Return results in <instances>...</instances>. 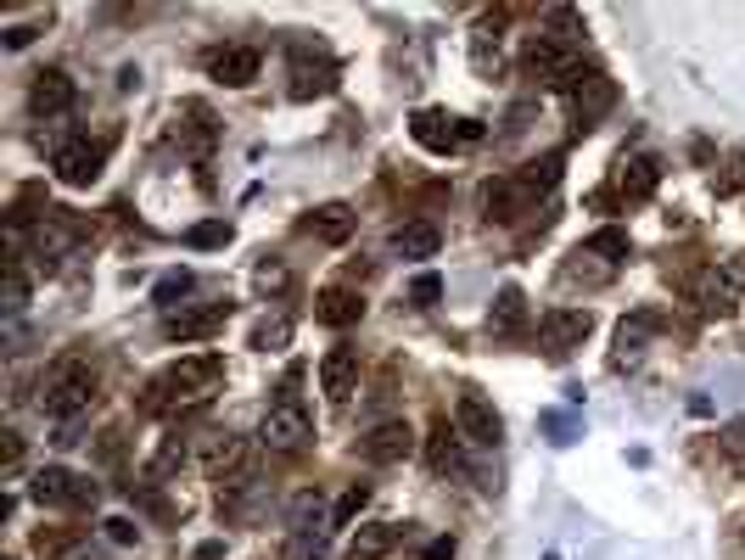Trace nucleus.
<instances>
[{
  "instance_id": "obj_1",
  "label": "nucleus",
  "mask_w": 745,
  "mask_h": 560,
  "mask_svg": "<svg viewBox=\"0 0 745 560\" xmlns=\"http://www.w3.org/2000/svg\"><path fill=\"white\" fill-rule=\"evenodd\" d=\"M219 376H225V359H219V353H185V359H174L169 370L146 387L141 409L146 415H163V409L185 404V398H208V387Z\"/></svg>"
},
{
  "instance_id": "obj_2",
  "label": "nucleus",
  "mask_w": 745,
  "mask_h": 560,
  "mask_svg": "<svg viewBox=\"0 0 745 560\" xmlns=\"http://www.w3.org/2000/svg\"><path fill=\"white\" fill-rule=\"evenodd\" d=\"M90 404H96V370H90L85 359H57L51 370H45L40 409L57 420V426H73Z\"/></svg>"
},
{
  "instance_id": "obj_3",
  "label": "nucleus",
  "mask_w": 745,
  "mask_h": 560,
  "mask_svg": "<svg viewBox=\"0 0 745 560\" xmlns=\"http://www.w3.org/2000/svg\"><path fill=\"white\" fill-rule=\"evenodd\" d=\"M258 443L269 454H303L314 443V420L309 409L297 404V398H281V404H269V415L258 420Z\"/></svg>"
},
{
  "instance_id": "obj_4",
  "label": "nucleus",
  "mask_w": 745,
  "mask_h": 560,
  "mask_svg": "<svg viewBox=\"0 0 745 560\" xmlns=\"http://www.w3.org/2000/svg\"><path fill=\"white\" fill-rule=\"evenodd\" d=\"M740 297H745V252L717 258V264L695 280V303H701V314H734Z\"/></svg>"
},
{
  "instance_id": "obj_5",
  "label": "nucleus",
  "mask_w": 745,
  "mask_h": 560,
  "mask_svg": "<svg viewBox=\"0 0 745 560\" xmlns=\"http://www.w3.org/2000/svg\"><path fill=\"white\" fill-rule=\"evenodd\" d=\"M29 499L34 504H68V510H85V504L101 499V488L90 482V476L68 471V465H40V471L29 476Z\"/></svg>"
},
{
  "instance_id": "obj_6",
  "label": "nucleus",
  "mask_w": 745,
  "mask_h": 560,
  "mask_svg": "<svg viewBox=\"0 0 745 560\" xmlns=\"http://www.w3.org/2000/svg\"><path fill=\"white\" fill-rule=\"evenodd\" d=\"M454 432L471 448H499L505 443V420H499V409H493L477 387H465L460 398H454Z\"/></svg>"
},
{
  "instance_id": "obj_7",
  "label": "nucleus",
  "mask_w": 745,
  "mask_h": 560,
  "mask_svg": "<svg viewBox=\"0 0 745 560\" xmlns=\"http://www.w3.org/2000/svg\"><path fill=\"white\" fill-rule=\"evenodd\" d=\"M611 101H617V84L605 79L600 68L577 73V79L566 84V107H572V124H577V129H594L605 112H611Z\"/></svg>"
},
{
  "instance_id": "obj_8",
  "label": "nucleus",
  "mask_w": 745,
  "mask_h": 560,
  "mask_svg": "<svg viewBox=\"0 0 745 560\" xmlns=\"http://www.w3.org/2000/svg\"><path fill=\"white\" fill-rule=\"evenodd\" d=\"M594 331V314L589 308H549L538 320V342H544L549 359H566L572 348H583V336Z\"/></svg>"
},
{
  "instance_id": "obj_9",
  "label": "nucleus",
  "mask_w": 745,
  "mask_h": 560,
  "mask_svg": "<svg viewBox=\"0 0 745 560\" xmlns=\"http://www.w3.org/2000/svg\"><path fill=\"white\" fill-rule=\"evenodd\" d=\"M521 68L533 73V79L561 84V90H566V84L583 73V62H577L572 45H555V40H544V34H533V45H527V56H521Z\"/></svg>"
},
{
  "instance_id": "obj_10",
  "label": "nucleus",
  "mask_w": 745,
  "mask_h": 560,
  "mask_svg": "<svg viewBox=\"0 0 745 560\" xmlns=\"http://www.w3.org/2000/svg\"><path fill=\"white\" fill-rule=\"evenodd\" d=\"M73 101H79V90H73V79L62 68H45V73H34V84H29V107L40 112V118H68L73 112Z\"/></svg>"
},
{
  "instance_id": "obj_11",
  "label": "nucleus",
  "mask_w": 745,
  "mask_h": 560,
  "mask_svg": "<svg viewBox=\"0 0 745 560\" xmlns=\"http://www.w3.org/2000/svg\"><path fill=\"white\" fill-rule=\"evenodd\" d=\"M415 454V426L409 420H381L376 432L365 437V460L376 465H404Z\"/></svg>"
},
{
  "instance_id": "obj_12",
  "label": "nucleus",
  "mask_w": 745,
  "mask_h": 560,
  "mask_svg": "<svg viewBox=\"0 0 745 560\" xmlns=\"http://www.w3.org/2000/svg\"><path fill=\"white\" fill-rule=\"evenodd\" d=\"M353 387H359V353L342 342V348H331L320 359V392L331 398V404H348Z\"/></svg>"
},
{
  "instance_id": "obj_13",
  "label": "nucleus",
  "mask_w": 745,
  "mask_h": 560,
  "mask_svg": "<svg viewBox=\"0 0 745 560\" xmlns=\"http://www.w3.org/2000/svg\"><path fill=\"white\" fill-rule=\"evenodd\" d=\"M337 90V62H314L309 51L292 56V101H314V96H331Z\"/></svg>"
},
{
  "instance_id": "obj_14",
  "label": "nucleus",
  "mask_w": 745,
  "mask_h": 560,
  "mask_svg": "<svg viewBox=\"0 0 745 560\" xmlns=\"http://www.w3.org/2000/svg\"><path fill=\"white\" fill-rule=\"evenodd\" d=\"M258 68H264V56H258L253 45H230V51H213V56H208V73H213L219 84H230V90L253 84Z\"/></svg>"
},
{
  "instance_id": "obj_15",
  "label": "nucleus",
  "mask_w": 745,
  "mask_h": 560,
  "mask_svg": "<svg viewBox=\"0 0 745 560\" xmlns=\"http://www.w3.org/2000/svg\"><path fill=\"white\" fill-rule=\"evenodd\" d=\"M415 140H421L426 152H454L465 146V118H443V112H415Z\"/></svg>"
},
{
  "instance_id": "obj_16",
  "label": "nucleus",
  "mask_w": 745,
  "mask_h": 560,
  "mask_svg": "<svg viewBox=\"0 0 745 560\" xmlns=\"http://www.w3.org/2000/svg\"><path fill=\"white\" fill-rule=\"evenodd\" d=\"M398 544H404V527H398V521H370V527L353 532L348 560H387Z\"/></svg>"
},
{
  "instance_id": "obj_17",
  "label": "nucleus",
  "mask_w": 745,
  "mask_h": 560,
  "mask_svg": "<svg viewBox=\"0 0 745 560\" xmlns=\"http://www.w3.org/2000/svg\"><path fill=\"white\" fill-rule=\"evenodd\" d=\"M219 320H225V308H169V314H163V336H169V342H197V336H208Z\"/></svg>"
},
{
  "instance_id": "obj_18",
  "label": "nucleus",
  "mask_w": 745,
  "mask_h": 560,
  "mask_svg": "<svg viewBox=\"0 0 745 560\" xmlns=\"http://www.w3.org/2000/svg\"><path fill=\"white\" fill-rule=\"evenodd\" d=\"M359 314H365V297L359 292H348V286H325L320 292V303H314V320L320 325H359Z\"/></svg>"
},
{
  "instance_id": "obj_19",
  "label": "nucleus",
  "mask_w": 745,
  "mask_h": 560,
  "mask_svg": "<svg viewBox=\"0 0 745 560\" xmlns=\"http://www.w3.org/2000/svg\"><path fill=\"white\" fill-rule=\"evenodd\" d=\"M460 443H465V437H460V432H449V420H437V426H432V437H426V460H432V471H437V476H465V454H460Z\"/></svg>"
},
{
  "instance_id": "obj_20",
  "label": "nucleus",
  "mask_w": 745,
  "mask_h": 560,
  "mask_svg": "<svg viewBox=\"0 0 745 560\" xmlns=\"http://www.w3.org/2000/svg\"><path fill=\"white\" fill-rule=\"evenodd\" d=\"M51 163H57L62 185H90L101 174V146H62V157H51Z\"/></svg>"
},
{
  "instance_id": "obj_21",
  "label": "nucleus",
  "mask_w": 745,
  "mask_h": 560,
  "mask_svg": "<svg viewBox=\"0 0 745 560\" xmlns=\"http://www.w3.org/2000/svg\"><path fill=\"white\" fill-rule=\"evenodd\" d=\"M437 247H443V236H437V224H426V219H409L393 230L398 258H437Z\"/></svg>"
},
{
  "instance_id": "obj_22",
  "label": "nucleus",
  "mask_w": 745,
  "mask_h": 560,
  "mask_svg": "<svg viewBox=\"0 0 745 560\" xmlns=\"http://www.w3.org/2000/svg\"><path fill=\"white\" fill-rule=\"evenodd\" d=\"M521 320H527V297H521V286H505V292L493 297V308H488V331L510 336Z\"/></svg>"
},
{
  "instance_id": "obj_23",
  "label": "nucleus",
  "mask_w": 745,
  "mask_h": 560,
  "mask_svg": "<svg viewBox=\"0 0 745 560\" xmlns=\"http://www.w3.org/2000/svg\"><path fill=\"white\" fill-rule=\"evenodd\" d=\"M309 230L320 241H331V247H342V241L353 236V208H348V202H325V208L309 219Z\"/></svg>"
},
{
  "instance_id": "obj_24",
  "label": "nucleus",
  "mask_w": 745,
  "mask_h": 560,
  "mask_svg": "<svg viewBox=\"0 0 745 560\" xmlns=\"http://www.w3.org/2000/svg\"><path fill=\"white\" fill-rule=\"evenodd\" d=\"M650 331H656V314H633V320L617 325V364H639Z\"/></svg>"
},
{
  "instance_id": "obj_25",
  "label": "nucleus",
  "mask_w": 745,
  "mask_h": 560,
  "mask_svg": "<svg viewBox=\"0 0 745 560\" xmlns=\"http://www.w3.org/2000/svg\"><path fill=\"white\" fill-rule=\"evenodd\" d=\"M656 180H661L656 157H633V163H622V174H617V185H622L628 202H645V196L656 191Z\"/></svg>"
},
{
  "instance_id": "obj_26",
  "label": "nucleus",
  "mask_w": 745,
  "mask_h": 560,
  "mask_svg": "<svg viewBox=\"0 0 745 560\" xmlns=\"http://www.w3.org/2000/svg\"><path fill=\"white\" fill-rule=\"evenodd\" d=\"M544 40L577 51V40H583V12H572V6H544Z\"/></svg>"
},
{
  "instance_id": "obj_27",
  "label": "nucleus",
  "mask_w": 745,
  "mask_h": 560,
  "mask_svg": "<svg viewBox=\"0 0 745 560\" xmlns=\"http://www.w3.org/2000/svg\"><path fill=\"white\" fill-rule=\"evenodd\" d=\"M561 168H566V157H561V152H549V157H538V163L521 168L516 180H521V191H527V196H538V191H555Z\"/></svg>"
},
{
  "instance_id": "obj_28",
  "label": "nucleus",
  "mask_w": 745,
  "mask_h": 560,
  "mask_svg": "<svg viewBox=\"0 0 745 560\" xmlns=\"http://www.w3.org/2000/svg\"><path fill=\"white\" fill-rule=\"evenodd\" d=\"M286 527H292V532L325 527V499H320V488H303V493H297L292 510H286Z\"/></svg>"
},
{
  "instance_id": "obj_29",
  "label": "nucleus",
  "mask_w": 745,
  "mask_h": 560,
  "mask_svg": "<svg viewBox=\"0 0 745 560\" xmlns=\"http://www.w3.org/2000/svg\"><path fill=\"white\" fill-rule=\"evenodd\" d=\"M583 252H589V258H605V264H622L633 252V241H628V230H594V236L583 241Z\"/></svg>"
},
{
  "instance_id": "obj_30",
  "label": "nucleus",
  "mask_w": 745,
  "mask_h": 560,
  "mask_svg": "<svg viewBox=\"0 0 745 560\" xmlns=\"http://www.w3.org/2000/svg\"><path fill=\"white\" fill-rule=\"evenodd\" d=\"M185 465V437L174 432V437H163V443H157V454H152V465H146V476H152V482H163V476H174Z\"/></svg>"
},
{
  "instance_id": "obj_31",
  "label": "nucleus",
  "mask_w": 745,
  "mask_h": 560,
  "mask_svg": "<svg viewBox=\"0 0 745 560\" xmlns=\"http://www.w3.org/2000/svg\"><path fill=\"white\" fill-rule=\"evenodd\" d=\"M230 236H236V230H230L225 219H202V224H191V230H185V247H197V252L230 247Z\"/></svg>"
},
{
  "instance_id": "obj_32",
  "label": "nucleus",
  "mask_w": 745,
  "mask_h": 560,
  "mask_svg": "<svg viewBox=\"0 0 745 560\" xmlns=\"http://www.w3.org/2000/svg\"><path fill=\"white\" fill-rule=\"evenodd\" d=\"M23 308H29V275H23V264H17V258H6V314H23Z\"/></svg>"
},
{
  "instance_id": "obj_33",
  "label": "nucleus",
  "mask_w": 745,
  "mask_h": 560,
  "mask_svg": "<svg viewBox=\"0 0 745 560\" xmlns=\"http://www.w3.org/2000/svg\"><path fill=\"white\" fill-rule=\"evenodd\" d=\"M191 286H197V280H191V269H169V275H163V280H157V303H163V314H169V308L174 303H180V297L185 292H191Z\"/></svg>"
},
{
  "instance_id": "obj_34",
  "label": "nucleus",
  "mask_w": 745,
  "mask_h": 560,
  "mask_svg": "<svg viewBox=\"0 0 745 560\" xmlns=\"http://www.w3.org/2000/svg\"><path fill=\"white\" fill-rule=\"evenodd\" d=\"M325 555V527H309V532H292L281 560H320Z\"/></svg>"
},
{
  "instance_id": "obj_35",
  "label": "nucleus",
  "mask_w": 745,
  "mask_h": 560,
  "mask_svg": "<svg viewBox=\"0 0 745 560\" xmlns=\"http://www.w3.org/2000/svg\"><path fill=\"white\" fill-rule=\"evenodd\" d=\"M712 191H717V196H740V191H745V152H734L729 163H723V174L712 180Z\"/></svg>"
},
{
  "instance_id": "obj_36",
  "label": "nucleus",
  "mask_w": 745,
  "mask_h": 560,
  "mask_svg": "<svg viewBox=\"0 0 745 560\" xmlns=\"http://www.w3.org/2000/svg\"><path fill=\"white\" fill-rule=\"evenodd\" d=\"M437 297H443V280H437L432 269H421V275L409 280V303L415 308H437Z\"/></svg>"
},
{
  "instance_id": "obj_37",
  "label": "nucleus",
  "mask_w": 745,
  "mask_h": 560,
  "mask_svg": "<svg viewBox=\"0 0 745 560\" xmlns=\"http://www.w3.org/2000/svg\"><path fill=\"white\" fill-rule=\"evenodd\" d=\"M365 504H370V488H365V482H353V488L342 493V504H337V516H331V527H348V521L365 510Z\"/></svg>"
},
{
  "instance_id": "obj_38",
  "label": "nucleus",
  "mask_w": 745,
  "mask_h": 560,
  "mask_svg": "<svg viewBox=\"0 0 745 560\" xmlns=\"http://www.w3.org/2000/svg\"><path fill=\"white\" fill-rule=\"evenodd\" d=\"M286 342H292V325H286V320H264V325H258V331H253V348H286Z\"/></svg>"
},
{
  "instance_id": "obj_39",
  "label": "nucleus",
  "mask_w": 745,
  "mask_h": 560,
  "mask_svg": "<svg viewBox=\"0 0 745 560\" xmlns=\"http://www.w3.org/2000/svg\"><path fill=\"white\" fill-rule=\"evenodd\" d=\"M544 432L555 448H566V443H577V420L572 415H544Z\"/></svg>"
},
{
  "instance_id": "obj_40",
  "label": "nucleus",
  "mask_w": 745,
  "mask_h": 560,
  "mask_svg": "<svg viewBox=\"0 0 745 560\" xmlns=\"http://www.w3.org/2000/svg\"><path fill=\"white\" fill-rule=\"evenodd\" d=\"M717 443H723V454H729L734 465H745V420H729V426H723V437H717Z\"/></svg>"
},
{
  "instance_id": "obj_41",
  "label": "nucleus",
  "mask_w": 745,
  "mask_h": 560,
  "mask_svg": "<svg viewBox=\"0 0 745 560\" xmlns=\"http://www.w3.org/2000/svg\"><path fill=\"white\" fill-rule=\"evenodd\" d=\"M107 538H113V544H141V527H135V521H129V516H113V521H107Z\"/></svg>"
},
{
  "instance_id": "obj_42",
  "label": "nucleus",
  "mask_w": 745,
  "mask_h": 560,
  "mask_svg": "<svg viewBox=\"0 0 745 560\" xmlns=\"http://www.w3.org/2000/svg\"><path fill=\"white\" fill-rule=\"evenodd\" d=\"M34 40V28L29 23H17V28H6V51H23V45Z\"/></svg>"
},
{
  "instance_id": "obj_43",
  "label": "nucleus",
  "mask_w": 745,
  "mask_h": 560,
  "mask_svg": "<svg viewBox=\"0 0 745 560\" xmlns=\"http://www.w3.org/2000/svg\"><path fill=\"white\" fill-rule=\"evenodd\" d=\"M258 286H264V292H281V286H286V269H258Z\"/></svg>"
},
{
  "instance_id": "obj_44",
  "label": "nucleus",
  "mask_w": 745,
  "mask_h": 560,
  "mask_svg": "<svg viewBox=\"0 0 745 560\" xmlns=\"http://www.w3.org/2000/svg\"><path fill=\"white\" fill-rule=\"evenodd\" d=\"M426 560H454V538H432V544H426Z\"/></svg>"
},
{
  "instance_id": "obj_45",
  "label": "nucleus",
  "mask_w": 745,
  "mask_h": 560,
  "mask_svg": "<svg viewBox=\"0 0 745 560\" xmlns=\"http://www.w3.org/2000/svg\"><path fill=\"white\" fill-rule=\"evenodd\" d=\"M17 460H23V437L6 432V471H17Z\"/></svg>"
},
{
  "instance_id": "obj_46",
  "label": "nucleus",
  "mask_w": 745,
  "mask_h": 560,
  "mask_svg": "<svg viewBox=\"0 0 745 560\" xmlns=\"http://www.w3.org/2000/svg\"><path fill=\"white\" fill-rule=\"evenodd\" d=\"M197 560H225V544H219V538H213V544H202Z\"/></svg>"
},
{
  "instance_id": "obj_47",
  "label": "nucleus",
  "mask_w": 745,
  "mask_h": 560,
  "mask_svg": "<svg viewBox=\"0 0 745 560\" xmlns=\"http://www.w3.org/2000/svg\"><path fill=\"white\" fill-rule=\"evenodd\" d=\"M544 560H561V555H544Z\"/></svg>"
}]
</instances>
